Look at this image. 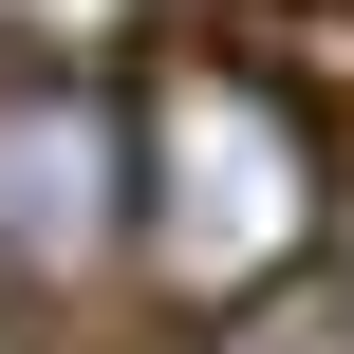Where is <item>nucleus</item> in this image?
I'll return each instance as SVG.
<instances>
[{"label": "nucleus", "instance_id": "f257e3e1", "mask_svg": "<svg viewBox=\"0 0 354 354\" xmlns=\"http://www.w3.org/2000/svg\"><path fill=\"white\" fill-rule=\"evenodd\" d=\"M317 205H336V168H317V112L280 75H243V56L149 75V112H131V261H149V299H224V317L280 299Z\"/></svg>", "mask_w": 354, "mask_h": 354}, {"label": "nucleus", "instance_id": "f03ea898", "mask_svg": "<svg viewBox=\"0 0 354 354\" xmlns=\"http://www.w3.org/2000/svg\"><path fill=\"white\" fill-rule=\"evenodd\" d=\"M131 280V131L93 93L0 112V317H93Z\"/></svg>", "mask_w": 354, "mask_h": 354}, {"label": "nucleus", "instance_id": "7ed1b4c3", "mask_svg": "<svg viewBox=\"0 0 354 354\" xmlns=\"http://www.w3.org/2000/svg\"><path fill=\"white\" fill-rule=\"evenodd\" d=\"M131 19H149V0H0V75H19V93H75Z\"/></svg>", "mask_w": 354, "mask_h": 354}, {"label": "nucleus", "instance_id": "20e7f679", "mask_svg": "<svg viewBox=\"0 0 354 354\" xmlns=\"http://www.w3.org/2000/svg\"><path fill=\"white\" fill-rule=\"evenodd\" d=\"M205 354H354V280H280V299H243Z\"/></svg>", "mask_w": 354, "mask_h": 354}]
</instances>
